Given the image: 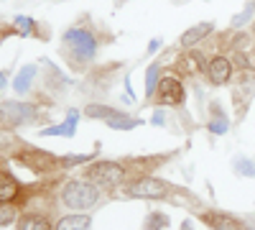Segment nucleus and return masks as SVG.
Segmentation results:
<instances>
[{
	"label": "nucleus",
	"mask_w": 255,
	"mask_h": 230,
	"mask_svg": "<svg viewBox=\"0 0 255 230\" xmlns=\"http://www.w3.org/2000/svg\"><path fill=\"white\" fill-rule=\"evenodd\" d=\"M64 205L72 207V210H87V207H92L100 197L97 187L90 184V182H69L67 187H64Z\"/></svg>",
	"instance_id": "obj_1"
},
{
	"label": "nucleus",
	"mask_w": 255,
	"mask_h": 230,
	"mask_svg": "<svg viewBox=\"0 0 255 230\" xmlns=\"http://www.w3.org/2000/svg\"><path fill=\"white\" fill-rule=\"evenodd\" d=\"M64 41L69 44V49L77 54V59L82 61H90L97 51V44H95V38L90 31H84V28H72L64 33Z\"/></svg>",
	"instance_id": "obj_2"
},
{
	"label": "nucleus",
	"mask_w": 255,
	"mask_h": 230,
	"mask_svg": "<svg viewBox=\"0 0 255 230\" xmlns=\"http://www.w3.org/2000/svg\"><path fill=\"white\" fill-rule=\"evenodd\" d=\"M90 177L97 184H102V187H115L118 182H123L125 172H123V166L115 164V161H100V164H95L90 169Z\"/></svg>",
	"instance_id": "obj_3"
},
{
	"label": "nucleus",
	"mask_w": 255,
	"mask_h": 230,
	"mask_svg": "<svg viewBox=\"0 0 255 230\" xmlns=\"http://www.w3.org/2000/svg\"><path fill=\"white\" fill-rule=\"evenodd\" d=\"M0 115L10 120L13 125H20V123H31L36 118V108L28 105V102H3L0 105Z\"/></svg>",
	"instance_id": "obj_4"
},
{
	"label": "nucleus",
	"mask_w": 255,
	"mask_h": 230,
	"mask_svg": "<svg viewBox=\"0 0 255 230\" xmlns=\"http://www.w3.org/2000/svg\"><path fill=\"white\" fill-rule=\"evenodd\" d=\"M166 192V184L153 179V177H143L138 182H133L128 187V195L130 197H145V200H153V197H161Z\"/></svg>",
	"instance_id": "obj_5"
},
{
	"label": "nucleus",
	"mask_w": 255,
	"mask_h": 230,
	"mask_svg": "<svg viewBox=\"0 0 255 230\" xmlns=\"http://www.w3.org/2000/svg\"><path fill=\"white\" fill-rule=\"evenodd\" d=\"M156 90H158V97H161L163 105H179V102L184 100V87L174 77H163Z\"/></svg>",
	"instance_id": "obj_6"
},
{
	"label": "nucleus",
	"mask_w": 255,
	"mask_h": 230,
	"mask_svg": "<svg viewBox=\"0 0 255 230\" xmlns=\"http://www.w3.org/2000/svg\"><path fill=\"white\" fill-rule=\"evenodd\" d=\"M207 72H209L212 85H225V82L232 77V64H230V59H225V56H215L209 61Z\"/></svg>",
	"instance_id": "obj_7"
},
{
	"label": "nucleus",
	"mask_w": 255,
	"mask_h": 230,
	"mask_svg": "<svg viewBox=\"0 0 255 230\" xmlns=\"http://www.w3.org/2000/svg\"><path fill=\"white\" fill-rule=\"evenodd\" d=\"M18 164L28 166V169H33V172H44L54 164V159L46 151H28V154H18Z\"/></svg>",
	"instance_id": "obj_8"
},
{
	"label": "nucleus",
	"mask_w": 255,
	"mask_h": 230,
	"mask_svg": "<svg viewBox=\"0 0 255 230\" xmlns=\"http://www.w3.org/2000/svg\"><path fill=\"white\" fill-rule=\"evenodd\" d=\"M77 120H79V110H69V113H67V123L41 131V136H67V138H69V136L77 133Z\"/></svg>",
	"instance_id": "obj_9"
},
{
	"label": "nucleus",
	"mask_w": 255,
	"mask_h": 230,
	"mask_svg": "<svg viewBox=\"0 0 255 230\" xmlns=\"http://www.w3.org/2000/svg\"><path fill=\"white\" fill-rule=\"evenodd\" d=\"M36 77V67L33 64H26L23 69H20L18 74H15V79H13V90L18 92V95H23V92H28V87H31V79Z\"/></svg>",
	"instance_id": "obj_10"
},
{
	"label": "nucleus",
	"mask_w": 255,
	"mask_h": 230,
	"mask_svg": "<svg viewBox=\"0 0 255 230\" xmlns=\"http://www.w3.org/2000/svg\"><path fill=\"white\" fill-rule=\"evenodd\" d=\"M212 28H215V26H212V23H199V26H191L184 36H181V46H194L197 44V41H202Z\"/></svg>",
	"instance_id": "obj_11"
},
{
	"label": "nucleus",
	"mask_w": 255,
	"mask_h": 230,
	"mask_svg": "<svg viewBox=\"0 0 255 230\" xmlns=\"http://www.w3.org/2000/svg\"><path fill=\"white\" fill-rule=\"evenodd\" d=\"M15 195H18V182L8 172H0V202H10Z\"/></svg>",
	"instance_id": "obj_12"
},
{
	"label": "nucleus",
	"mask_w": 255,
	"mask_h": 230,
	"mask_svg": "<svg viewBox=\"0 0 255 230\" xmlns=\"http://www.w3.org/2000/svg\"><path fill=\"white\" fill-rule=\"evenodd\" d=\"M90 228V218L87 215H67L61 218V223L56 225V230H87Z\"/></svg>",
	"instance_id": "obj_13"
},
{
	"label": "nucleus",
	"mask_w": 255,
	"mask_h": 230,
	"mask_svg": "<svg viewBox=\"0 0 255 230\" xmlns=\"http://www.w3.org/2000/svg\"><path fill=\"white\" fill-rule=\"evenodd\" d=\"M18 230H49V220L41 215H26V218H20Z\"/></svg>",
	"instance_id": "obj_14"
},
{
	"label": "nucleus",
	"mask_w": 255,
	"mask_h": 230,
	"mask_svg": "<svg viewBox=\"0 0 255 230\" xmlns=\"http://www.w3.org/2000/svg\"><path fill=\"white\" fill-rule=\"evenodd\" d=\"M202 220H207L215 230H240L238 223H235V220H230L227 215H225V218H222V215H204Z\"/></svg>",
	"instance_id": "obj_15"
},
{
	"label": "nucleus",
	"mask_w": 255,
	"mask_h": 230,
	"mask_svg": "<svg viewBox=\"0 0 255 230\" xmlns=\"http://www.w3.org/2000/svg\"><path fill=\"white\" fill-rule=\"evenodd\" d=\"M108 125L110 128H115V131H130V128H138L140 125V120H135V118H128V115H115V118H110L108 120Z\"/></svg>",
	"instance_id": "obj_16"
},
{
	"label": "nucleus",
	"mask_w": 255,
	"mask_h": 230,
	"mask_svg": "<svg viewBox=\"0 0 255 230\" xmlns=\"http://www.w3.org/2000/svg\"><path fill=\"white\" fill-rule=\"evenodd\" d=\"M84 115L110 120V118H115V115H120V113H118L115 108H108V105H87V108H84Z\"/></svg>",
	"instance_id": "obj_17"
},
{
	"label": "nucleus",
	"mask_w": 255,
	"mask_h": 230,
	"mask_svg": "<svg viewBox=\"0 0 255 230\" xmlns=\"http://www.w3.org/2000/svg\"><path fill=\"white\" fill-rule=\"evenodd\" d=\"M253 13H255V0H248V3H245V10L232 18V28H240V26L250 23V20H253Z\"/></svg>",
	"instance_id": "obj_18"
},
{
	"label": "nucleus",
	"mask_w": 255,
	"mask_h": 230,
	"mask_svg": "<svg viewBox=\"0 0 255 230\" xmlns=\"http://www.w3.org/2000/svg\"><path fill=\"white\" fill-rule=\"evenodd\" d=\"M158 64H151L148 67V72H145V95H153L156 92V87H158Z\"/></svg>",
	"instance_id": "obj_19"
},
{
	"label": "nucleus",
	"mask_w": 255,
	"mask_h": 230,
	"mask_svg": "<svg viewBox=\"0 0 255 230\" xmlns=\"http://www.w3.org/2000/svg\"><path fill=\"white\" fill-rule=\"evenodd\" d=\"M227 128H230V123H227V118H225V115H220V113L209 120V131H212V133H217V136H225V133H227Z\"/></svg>",
	"instance_id": "obj_20"
},
{
	"label": "nucleus",
	"mask_w": 255,
	"mask_h": 230,
	"mask_svg": "<svg viewBox=\"0 0 255 230\" xmlns=\"http://www.w3.org/2000/svg\"><path fill=\"white\" fill-rule=\"evenodd\" d=\"M13 26L20 31V36H31V33H33V20H31V18H26V15H15Z\"/></svg>",
	"instance_id": "obj_21"
},
{
	"label": "nucleus",
	"mask_w": 255,
	"mask_h": 230,
	"mask_svg": "<svg viewBox=\"0 0 255 230\" xmlns=\"http://www.w3.org/2000/svg\"><path fill=\"white\" fill-rule=\"evenodd\" d=\"M15 218V207L8 202H0V225H10Z\"/></svg>",
	"instance_id": "obj_22"
},
{
	"label": "nucleus",
	"mask_w": 255,
	"mask_h": 230,
	"mask_svg": "<svg viewBox=\"0 0 255 230\" xmlns=\"http://www.w3.org/2000/svg\"><path fill=\"white\" fill-rule=\"evenodd\" d=\"M166 225H168V218H166L163 213H153L151 218H148L145 230H161V228H166Z\"/></svg>",
	"instance_id": "obj_23"
},
{
	"label": "nucleus",
	"mask_w": 255,
	"mask_h": 230,
	"mask_svg": "<svg viewBox=\"0 0 255 230\" xmlns=\"http://www.w3.org/2000/svg\"><path fill=\"white\" fill-rule=\"evenodd\" d=\"M235 169H238L240 174H245V177H255V161H250V159H238V161H235Z\"/></svg>",
	"instance_id": "obj_24"
},
{
	"label": "nucleus",
	"mask_w": 255,
	"mask_h": 230,
	"mask_svg": "<svg viewBox=\"0 0 255 230\" xmlns=\"http://www.w3.org/2000/svg\"><path fill=\"white\" fill-rule=\"evenodd\" d=\"M84 161H92V156H84V154H74V156H67V159H61V166H77V164H84Z\"/></svg>",
	"instance_id": "obj_25"
},
{
	"label": "nucleus",
	"mask_w": 255,
	"mask_h": 230,
	"mask_svg": "<svg viewBox=\"0 0 255 230\" xmlns=\"http://www.w3.org/2000/svg\"><path fill=\"white\" fill-rule=\"evenodd\" d=\"M163 123H166L163 110H156V113H153V125H163Z\"/></svg>",
	"instance_id": "obj_26"
},
{
	"label": "nucleus",
	"mask_w": 255,
	"mask_h": 230,
	"mask_svg": "<svg viewBox=\"0 0 255 230\" xmlns=\"http://www.w3.org/2000/svg\"><path fill=\"white\" fill-rule=\"evenodd\" d=\"M243 225H245V230H255V215H248L243 220Z\"/></svg>",
	"instance_id": "obj_27"
},
{
	"label": "nucleus",
	"mask_w": 255,
	"mask_h": 230,
	"mask_svg": "<svg viewBox=\"0 0 255 230\" xmlns=\"http://www.w3.org/2000/svg\"><path fill=\"white\" fill-rule=\"evenodd\" d=\"M158 46H161V41H158V38H153V41H151V44H148V51H156Z\"/></svg>",
	"instance_id": "obj_28"
},
{
	"label": "nucleus",
	"mask_w": 255,
	"mask_h": 230,
	"mask_svg": "<svg viewBox=\"0 0 255 230\" xmlns=\"http://www.w3.org/2000/svg\"><path fill=\"white\" fill-rule=\"evenodd\" d=\"M5 74H8V72H0V90L8 85V77H5Z\"/></svg>",
	"instance_id": "obj_29"
},
{
	"label": "nucleus",
	"mask_w": 255,
	"mask_h": 230,
	"mask_svg": "<svg viewBox=\"0 0 255 230\" xmlns=\"http://www.w3.org/2000/svg\"><path fill=\"white\" fill-rule=\"evenodd\" d=\"M181 230H194V225H191V220H184V223H181Z\"/></svg>",
	"instance_id": "obj_30"
}]
</instances>
